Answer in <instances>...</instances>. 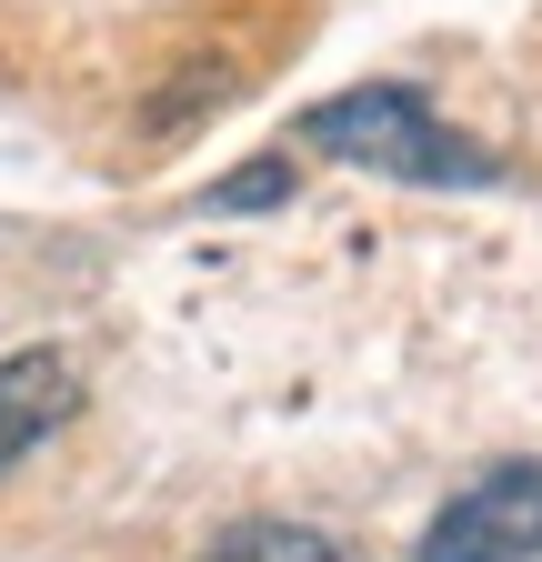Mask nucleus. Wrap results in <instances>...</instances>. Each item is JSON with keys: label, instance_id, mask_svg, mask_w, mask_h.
<instances>
[{"label": "nucleus", "instance_id": "obj_4", "mask_svg": "<svg viewBox=\"0 0 542 562\" xmlns=\"http://www.w3.org/2000/svg\"><path fill=\"white\" fill-rule=\"evenodd\" d=\"M191 562H362L352 542H331V532H312V522H232V532H212Z\"/></svg>", "mask_w": 542, "mask_h": 562}, {"label": "nucleus", "instance_id": "obj_3", "mask_svg": "<svg viewBox=\"0 0 542 562\" xmlns=\"http://www.w3.org/2000/svg\"><path fill=\"white\" fill-rule=\"evenodd\" d=\"M71 412H81V372H71V351H11V362H0V472L31 462Z\"/></svg>", "mask_w": 542, "mask_h": 562}, {"label": "nucleus", "instance_id": "obj_5", "mask_svg": "<svg viewBox=\"0 0 542 562\" xmlns=\"http://www.w3.org/2000/svg\"><path fill=\"white\" fill-rule=\"evenodd\" d=\"M261 201H292V161H251L212 191V211H261Z\"/></svg>", "mask_w": 542, "mask_h": 562}, {"label": "nucleus", "instance_id": "obj_2", "mask_svg": "<svg viewBox=\"0 0 542 562\" xmlns=\"http://www.w3.org/2000/svg\"><path fill=\"white\" fill-rule=\"evenodd\" d=\"M422 562H542V462H493L422 532Z\"/></svg>", "mask_w": 542, "mask_h": 562}, {"label": "nucleus", "instance_id": "obj_1", "mask_svg": "<svg viewBox=\"0 0 542 562\" xmlns=\"http://www.w3.org/2000/svg\"><path fill=\"white\" fill-rule=\"evenodd\" d=\"M302 140H321L331 161H362V171H392V181H422V191H452V181H503V161L483 151V140H462L422 91H402V81L331 91L321 111H302Z\"/></svg>", "mask_w": 542, "mask_h": 562}]
</instances>
